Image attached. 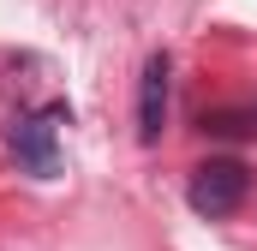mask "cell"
Instances as JSON below:
<instances>
[{
	"instance_id": "1",
	"label": "cell",
	"mask_w": 257,
	"mask_h": 251,
	"mask_svg": "<svg viewBox=\"0 0 257 251\" xmlns=\"http://www.w3.org/2000/svg\"><path fill=\"white\" fill-rule=\"evenodd\" d=\"M245 197H251V174H245V162H233V156H215V162L192 168L186 203H192L203 221H221V215H233Z\"/></svg>"
},
{
	"instance_id": "2",
	"label": "cell",
	"mask_w": 257,
	"mask_h": 251,
	"mask_svg": "<svg viewBox=\"0 0 257 251\" xmlns=\"http://www.w3.org/2000/svg\"><path fill=\"white\" fill-rule=\"evenodd\" d=\"M54 120H72V108L54 102L48 114H24V120L6 126V150L36 174V180H54L60 174V150H54Z\"/></svg>"
},
{
	"instance_id": "3",
	"label": "cell",
	"mask_w": 257,
	"mask_h": 251,
	"mask_svg": "<svg viewBox=\"0 0 257 251\" xmlns=\"http://www.w3.org/2000/svg\"><path fill=\"white\" fill-rule=\"evenodd\" d=\"M168 78H174L168 54H150L138 72V144H156L168 126Z\"/></svg>"
}]
</instances>
